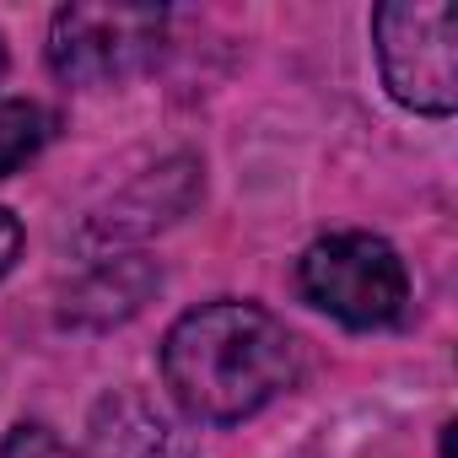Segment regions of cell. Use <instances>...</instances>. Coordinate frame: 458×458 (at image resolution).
I'll use <instances>...</instances> for the list:
<instances>
[{
	"instance_id": "cell-5",
	"label": "cell",
	"mask_w": 458,
	"mask_h": 458,
	"mask_svg": "<svg viewBox=\"0 0 458 458\" xmlns=\"http://www.w3.org/2000/svg\"><path fill=\"white\" fill-rule=\"evenodd\" d=\"M81 458H194V453H189V437L146 394L119 388L92 410Z\"/></svg>"
},
{
	"instance_id": "cell-6",
	"label": "cell",
	"mask_w": 458,
	"mask_h": 458,
	"mask_svg": "<svg viewBox=\"0 0 458 458\" xmlns=\"http://www.w3.org/2000/svg\"><path fill=\"white\" fill-rule=\"evenodd\" d=\"M162 286V276L146 259H114L103 270H92L71 297H65V324H119L130 313L146 308V297Z\"/></svg>"
},
{
	"instance_id": "cell-8",
	"label": "cell",
	"mask_w": 458,
	"mask_h": 458,
	"mask_svg": "<svg viewBox=\"0 0 458 458\" xmlns=\"http://www.w3.org/2000/svg\"><path fill=\"white\" fill-rule=\"evenodd\" d=\"M0 458H76V453L60 442L55 426H44V420H22V426L6 431V442H0Z\"/></svg>"
},
{
	"instance_id": "cell-4",
	"label": "cell",
	"mask_w": 458,
	"mask_h": 458,
	"mask_svg": "<svg viewBox=\"0 0 458 458\" xmlns=\"http://www.w3.org/2000/svg\"><path fill=\"white\" fill-rule=\"evenodd\" d=\"M167 22L173 17L162 6H60L49 17L44 55L49 71L76 92L119 87L162 55Z\"/></svg>"
},
{
	"instance_id": "cell-2",
	"label": "cell",
	"mask_w": 458,
	"mask_h": 458,
	"mask_svg": "<svg viewBox=\"0 0 458 458\" xmlns=\"http://www.w3.org/2000/svg\"><path fill=\"white\" fill-rule=\"evenodd\" d=\"M297 292L345 329H388L410 302V270L377 233H329L302 249Z\"/></svg>"
},
{
	"instance_id": "cell-3",
	"label": "cell",
	"mask_w": 458,
	"mask_h": 458,
	"mask_svg": "<svg viewBox=\"0 0 458 458\" xmlns=\"http://www.w3.org/2000/svg\"><path fill=\"white\" fill-rule=\"evenodd\" d=\"M372 55L399 108L447 119L458 108V12L447 0H388L372 12Z\"/></svg>"
},
{
	"instance_id": "cell-1",
	"label": "cell",
	"mask_w": 458,
	"mask_h": 458,
	"mask_svg": "<svg viewBox=\"0 0 458 458\" xmlns=\"http://www.w3.org/2000/svg\"><path fill=\"white\" fill-rule=\"evenodd\" d=\"M302 377L297 335L259 302H199L162 340V383L199 426H238Z\"/></svg>"
},
{
	"instance_id": "cell-10",
	"label": "cell",
	"mask_w": 458,
	"mask_h": 458,
	"mask_svg": "<svg viewBox=\"0 0 458 458\" xmlns=\"http://www.w3.org/2000/svg\"><path fill=\"white\" fill-rule=\"evenodd\" d=\"M6 71H12V55H6V38H0V87H6Z\"/></svg>"
},
{
	"instance_id": "cell-9",
	"label": "cell",
	"mask_w": 458,
	"mask_h": 458,
	"mask_svg": "<svg viewBox=\"0 0 458 458\" xmlns=\"http://www.w3.org/2000/svg\"><path fill=\"white\" fill-rule=\"evenodd\" d=\"M17 254H22V221H17L6 205H0V276H12Z\"/></svg>"
},
{
	"instance_id": "cell-7",
	"label": "cell",
	"mask_w": 458,
	"mask_h": 458,
	"mask_svg": "<svg viewBox=\"0 0 458 458\" xmlns=\"http://www.w3.org/2000/svg\"><path fill=\"white\" fill-rule=\"evenodd\" d=\"M55 135V114L33 98H0V178L28 167Z\"/></svg>"
}]
</instances>
